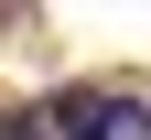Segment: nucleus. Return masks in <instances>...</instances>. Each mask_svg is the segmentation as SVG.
Here are the masks:
<instances>
[{"label":"nucleus","mask_w":151,"mask_h":140,"mask_svg":"<svg viewBox=\"0 0 151 140\" xmlns=\"http://www.w3.org/2000/svg\"><path fill=\"white\" fill-rule=\"evenodd\" d=\"M43 129L54 140H151V108L140 97H108V86H54L43 97Z\"/></svg>","instance_id":"1"},{"label":"nucleus","mask_w":151,"mask_h":140,"mask_svg":"<svg viewBox=\"0 0 151 140\" xmlns=\"http://www.w3.org/2000/svg\"><path fill=\"white\" fill-rule=\"evenodd\" d=\"M0 140H54V129H43V108H0Z\"/></svg>","instance_id":"2"}]
</instances>
